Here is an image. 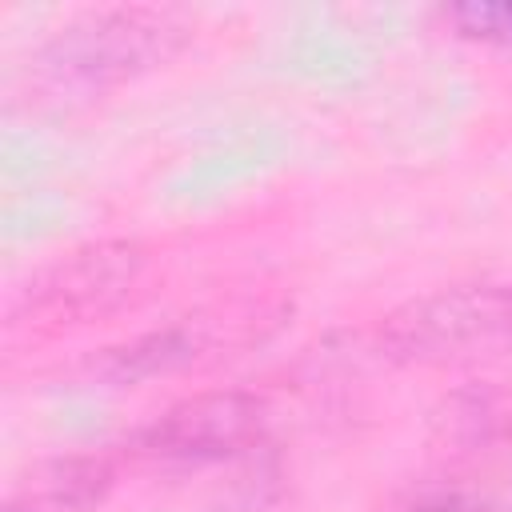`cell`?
I'll use <instances>...</instances> for the list:
<instances>
[{
    "label": "cell",
    "mask_w": 512,
    "mask_h": 512,
    "mask_svg": "<svg viewBox=\"0 0 512 512\" xmlns=\"http://www.w3.org/2000/svg\"><path fill=\"white\" fill-rule=\"evenodd\" d=\"M188 28L160 8H100L64 24L36 52V76L56 92H104L172 60Z\"/></svg>",
    "instance_id": "cell-1"
},
{
    "label": "cell",
    "mask_w": 512,
    "mask_h": 512,
    "mask_svg": "<svg viewBox=\"0 0 512 512\" xmlns=\"http://www.w3.org/2000/svg\"><path fill=\"white\" fill-rule=\"evenodd\" d=\"M512 340V284H464L388 312L376 344L392 360H452Z\"/></svg>",
    "instance_id": "cell-2"
},
{
    "label": "cell",
    "mask_w": 512,
    "mask_h": 512,
    "mask_svg": "<svg viewBox=\"0 0 512 512\" xmlns=\"http://www.w3.org/2000/svg\"><path fill=\"white\" fill-rule=\"evenodd\" d=\"M264 400L240 388H212L176 400L132 432V452L156 464H216L252 448L264 432Z\"/></svg>",
    "instance_id": "cell-3"
},
{
    "label": "cell",
    "mask_w": 512,
    "mask_h": 512,
    "mask_svg": "<svg viewBox=\"0 0 512 512\" xmlns=\"http://www.w3.org/2000/svg\"><path fill=\"white\" fill-rule=\"evenodd\" d=\"M144 276V252L128 240H104L76 248L48 264L24 292L28 320L84 324L120 308Z\"/></svg>",
    "instance_id": "cell-4"
},
{
    "label": "cell",
    "mask_w": 512,
    "mask_h": 512,
    "mask_svg": "<svg viewBox=\"0 0 512 512\" xmlns=\"http://www.w3.org/2000/svg\"><path fill=\"white\" fill-rule=\"evenodd\" d=\"M112 464L92 452L40 460L4 500V512H96L112 492Z\"/></svg>",
    "instance_id": "cell-5"
},
{
    "label": "cell",
    "mask_w": 512,
    "mask_h": 512,
    "mask_svg": "<svg viewBox=\"0 0 512 512\" xmlns=\"http://www.w3.org/2000/svg\"><path fill=\"white\" fill-rule=\"evenodd\" d=\"M436 428L444 444L456 448H484L512 436V392H500L492 384L464 388L444 400L436 412Z\"/></svg>",
    "instance_id": "cell-6"
},
{
    "label": "cell",
    "mask_w": 512,
    "mask_h": 512,
    "mask_svg": "<svg viewBox=\"0 0 512 512\" xmlns=\"http://www.w3.org/2000/svg\"><path fill=\"white\" fill-rule=\"evenodd\" d=\"M200 348V336L184 324H172V328H156V332H144L120 348H108L104 360H100V372L108 380H144V376H156V372H168V368H180L196 356Z\"/></svg>",
    "instance_id": "cell-7"
},
{
    "label": "cell",
    "mask_w": 512,
    "mask_h": 512,
    "mask_svg": "<svg viewBox=\"0 0 512 512\" xmlns=\"http://www.w3.org/2000/svg\"><path fill=\"white\" fill-rule=\"evenodd\" d=\"M444 20L472 40L512 44V4H456L444 12Z\"/></svg>",
    "instance_id": "cell-8"
},
{
    "label": "cell",
    "mask_w": 512,
    "mask_h": 512,
    "mask_svg": "<svg viewBox=\"0 0 512 512\" xmlns=\"http://www.w3.org/2000/svg\"><path fill=\"white\" fill-rule=\"evenodd\" d=\"M436 512H460V508H436Z\"/></svg>",
    "instance_id": "cell-9"
}]
</instances>
